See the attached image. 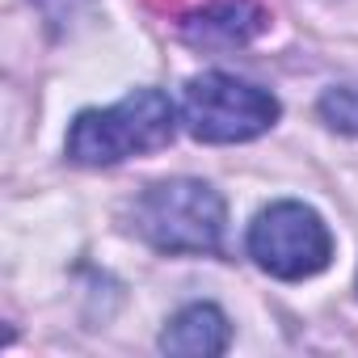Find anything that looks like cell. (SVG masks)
Segmentation results:
<instances>
[{
    "mask_svg": "<svg viewBox=\"0 0 358 358\" xmlns=\"http://www.w3.org/2000/svg\"><path fill=\"white\" fill-rule=\"evenodd\" d=\"M228 341H232V324H228V316L215 303H186L160 333V350L164 354H186V358L224 354Z\"/></svg>",
    "mask_w": 358,
    "mask_h": 358,
    "instance_id": "5b68a950",
    "label": "cell"
},
{
    "mask_svg": "<svg viewBox=\"0 0 358 358\" xmlns=\"http://www.w3.org/2000/svg\"><path fill=\"white\" fill-rule=\"evenodd\" d=\"M266 30V13L257 0H215L190 22H182V34L199 47H241Z\"/></svg>",
    "mask_w": 358,
    "mask_h": 358,
    "instance_id": "8992f818",
    "label": "cell"
},
{
    "mask_svg": "<svg viewBox=\"0 0 358 358\" xmlns=\"http://www.w3.org/2000/svg\"><path fill=\"white\" fill-rule=\"evenodd\" d=\"M224 220L228 211L220 190L199 177H169L131 203V232L156 253H220Z\"/></svg>",
    "mask_w": 358,
    "mask_h": 358,
    "instance_id": "7a4b0ae2",
    "label": "cell"
},
{
    "mask_svg": "<svg viewBox=\"0 0 358 358\" xmlns=\"http://www.w3.org/2000/svg\"><path fill=\"white\" fill-rule=\"evenodd\" d=\"M316 114L324 127L341 131V135H358V85H333L320 93Z\"/></svg>",
    "mask_w": 358,
    "mask_h": 358,
    "instance_id": "52a82bcc",
    "label": "cell"
},
{
    "mask_svg": "<svg viewBox=\"0 0 358 358\" xmlns=\"http://www.w3.org/2000/svg\"><path fill=\"white\" fill-rule=\"evenodd\" d=\"M177 110L160 89H131L122 101L106 110H80L68 127L64 152L72 164L85 169H110L131 156L156 152L173 139Z\"/></svg>",
    "mask_w": 358,
    "mask_h": 358,
    "instance_id": "6da1fadb",
    "label": "cell"
},
{
    "mask_svg": "<svg viewBox=\"0 0 358 358\" xmlns=\"http://www.w3.org/2000/svg\"><path fill=\"white\" fill-rule=\"evenodd\" d=\"M34 5H38V13L51 22L55 34H68V30L93 9V0H34Z\"/></svg>",
    "mask_w": 358,
    "mask_h": 358,
    "instance_id": "ba28073f",
    "label": "cell"
},
{
    "mask_svg": "<svg viewBox=\"0 0 358 358\" xmlns=\"http://www.w3.org/2000/svg\"><path fill=\"white\" fill-rule=\"evenodd\" d=\"M249 257L266 274L299 282L333 262V232L308 203H270L249 224Z\"/></svg>",
    "mask_w": 358,
    "mask_h": 358,
    "instance_id": "277c9868",
    "label": "cell"
},
{
    "mask_svg": "<svg viewBox=\"0 0 358 358\" xmlns=\"http://www.w3.org/2000/svg\"><path fill=\"white\" fill-rule=\"evenodd\" d=\"M282 106L274 93L228 76V72H203L186 80L182 93V122L203 143H245L266 135L278 122Z\"/></svg>",
    "mask_w": 358,
    "mask_h": 358,
    "instance_id": "3957f363",
    "label": "cell"
}]
</instances>
